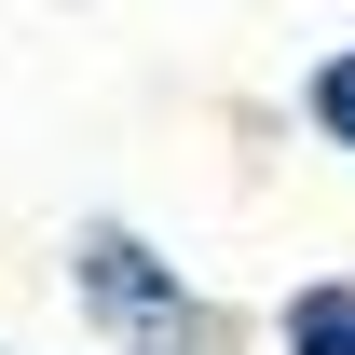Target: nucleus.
I'll use <instances>...</instances> for the list:
<instances>
[{
    "instance_id": "f257e3e1",
    "label": "nucleus",
    "mask_w": 355,
    "mask_h": 355,
    "mask_svg": "<svg viewBox=\"0 0 355 355\" xmlns=\"http://www.w3.org/2000/svg\"><path fill=\"white\" fill-rule=\"evenodd\" d=\"M83 287H96V314L123 328L137 355H219V328H205V301L178 287L137 232H83Z\"/></svg>"
},
{
    "instance_id": "f03ea898",
    "label": "nucleus",
    "mask_w": 355,
    "mask_h": 355,
    "mask_svg": "<svg viewBox=\"0 0 355 355\" xmlns=\"http://www.w3.org/2000/svg\"><path fill=\"white\" fill-rule=\"evenodd\" d=\"M287 355H355V287H301L287 301Z\"/></svg>"
},
{
    "instance_id": "7ed1b4c3",
    "label": "nucleus",
    "mask_w": 355,
    "mask_h": 355,
    "mask_svg": "<svg viewBox=\"0 0 355 355\" xmlns=\"http://www.w3.org/2000/svg\"><path fill=\"white\" fill-rule=\"evenodd\" d=\"M314 123H328V137H342V150H355V42L328 55V69H314Z\"/></svg>"
}]
</instances>
